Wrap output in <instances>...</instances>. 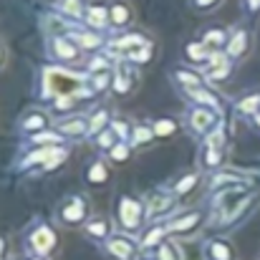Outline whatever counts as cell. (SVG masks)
Instances as JSON below:
<instances>
[{"label":"cell","mask_w":260,"mask_h":260,"mask_svg":"<svg viewBox=\"0 0 260 260\" xmlns=\"http://www.w3.org/2000/svg\"><path fill=\"white\" fill-rule=\"evenodd\" d=\"M119 215H121V222H124L126 228H137V225H139V205H137L134 200H124Z\"/></svg>","instance_id":"7a4b0ae2"},{"label":"cell","mask_w":260,"mask_h":260,"mask_svg":"<svg viewBox=\"0 0 260 260\" xmlns=\"http://www.w3.org/2000/svg\"><path fill=\"white\" fill-rule=\"evenodd\" d=\"M245 46H248V33H245V30H238V33L233 36V41L228 43V53L235 58V56H240V53L245 51Z\"/></svg>","instance_id":"8992f818"},{"label":"cell","mask_w":260,"mask_h":260,"mask_svg":"<svg viewBox=\"0 0 260 260\" xmlns=\"http://www.w3.org/2000/svg\"><path fill=\"white\" fill-rule=\"evenodd\" d=\"M194 182H197V177H194V174L184 177V179L177 184V192H187V189H192V187H194Z\"/></svg>","instance_id":"7402d4cb"},{"label":"cell","mask_w":260,"mask_h":260,"mask_svg":"<svg viewBox=\"0 0 260 260\" xmlns=\"http://www.w3.org/2000/svg\"><path fill=\"white\" fill-rule=\"evenodd\" d=\"M99 144L101 147H114V134L111 132H101L99 134Z\"/></svg>","instance_id":"484cf974"},{"label":"cell","mask_w":260,"mask_h":260,"mask_svg":"<svg viewBox=\"0 0 260 260\" xmlns=\"http://www.w3.org/2000/svg\"><path fill=\"white\" fill-rule=\"evenodd\" d=\"M187 53H189L194 61H202V56H205V48H202L200 43H194V46H189V48H187Z\"/></svg>","instance_id":"d4e9b609"},{"label":"cell","mask_w":260,"mask_h":260,"mask_svg":"<svg viewBox=\"0 0 260 260\" xmlns=\"http://www.w3.org/2000/svg\"><path fill=\"white\" fill-rule=\"evenodd\" d=\"M187 93H189L192 99H197L200 104H210V106H217V101H215V96H212V93H207L205 88L192 86V88H187Z\"/></svg>","instance_id":"ba28073f"},{"label":"cell","mask_w":260,"mask_h":260,"mask_svg":"<svg viewBox=\"0 0 260 260\" xmlns=\"http://www.w3.org/2000/svg\"><path fill=\"white\" fill-rule=\"evenodd\" d=\"M33 248L36 250H41V253H46V250H51L53 248V233L51 230H38L36 235H33Z\"/></svg>","instance_id":"5b68a950"},{"label":"cell","mask_w":260,"mask_h":260,"mask_svg":"<svg viewBox=\"0 0 260 260\" xmlns=\"http://www.w3.org/2000/svg\"><path fill=\"white\" fill-rule=\"evenodd\" d=\"M243 114H255L260 109V93H253V96H248V99H243L240 101V106H238Z\"/></svg>","instance_id":"7c38bea8"},{"label":"cell","mask_w":260,"mask_h":260,"mask_svg":"<svg viewBox=\"0 0 260 260\" xmlns=\"http://www.w3.org/2000/svg\"><path fill=\"white\" fill-rule=\"evenodd\" d=\"M159 260H174L172 250H170V248H162V250H159Z\"/></svg>","instance_id":"f546056e"},{"label":"cell","mask_w":260,"mask_h":260,"mask_svg":"<svg viewBox=\"0 0 260 260\" xmlns=\"http://www.w3.org/2000/svg\"><path fill=\"white\" fill-rule=\"evenodd\" d=\"M104 177H106V167H104L101 162H96V165L91 167V172H88V179H91V182H104Z\"/></svg>","instance_id":"2e32d148"},{"label":"cell","mask_w":260,"mask_h":260,"mask_svg":"<svg viewBox=\"0 0 260 260\" xmlns=\"http://www.w3.org/2000/svg\"><path fill=\"white\" fill-rule=\"evenodd\" d=\"M88 23H93V25H104L106 23V10L104 8H88Z\"/></svg>","instance_id":"4fadbf2b"},{"label":"cell","mask_w":260,"mask_h":260,"mask_svg":"<svg viewBox=\"0 0 260 260\" xmlns=\"http://www.w3.org/2000/svg\"><path fill=\"white\" fill-rule=\"evenodd\" d=\"M177 79H179L182 84H187V88H192V86L200 84V79H197L194 74H187V71H177Z\"/></svg>","instance_id":"e0dca14e"},{"label":"cell","mask_w":260,"mask_h":260,"mask_svg":"<svg viewBox=\"0 0 260 260\" xmlns=\"http://www.w3.org/2000/svg\"><path fill=\"white\" fill-rule=\"evenodd\" d=\"M255 124H258V126H260V111H258V114H255Z\"/></svg>","instance_id":"836d02e7"},{"label":"cell","mask_w":260,"mask_h":260,"mask_svg":"<svg viewBox=\"0 0 260 260\" xmlns=\"http://www.w3.org/2000/svg\"><path fill=\"white\" fill-rule=\"evenodd\" d=\"M162 233H165V230H159V228H157V230H152V233L144 238V245H154V243L162 238Z\"/></svg>","instance_id":"83f0119b"},{"label":"cell","mask_w":260,"mask_h":260,"mask_svg":"<svg viewBox=\"0 0 260 260\" xmlns=\"http://www.w3.org/2000/svg\"><path fill=\"white\" fill-rule=\"evenodd\" d=\"M154 132H157V134H170V132H174V124L170 119H162V121L154 126Z\"/></svg>","instance_id":"cb8c5ba5"},{"label":"cell","mask_w":260,"mask_h":260,"mask_svg":"<svg viewBox=\"0 0 260 260\" xmlns=\"http://www.w3.org/2000/svg\"><path fill=\"white\" fill-rule=\"evenodd\" d=\"M129 20V10L124 8V5H114V23H126Z\"/></svg>","instance_id":"ac0fdd59"},{"label":"cell","mask_w":260,"mask_h":260,"mask_svg":"<svg viewBox=\"0 0 260 260\" xmlns=\"http://www.w3.org/2000/svg\"><path fill=\"white\" fill-rule=\"evenodd\" d=\"M212 124H215V116H212L210 111L200 109V111H194V114H192V126H194L197 132H207Z\"/></svg>","instance_id":"277c9868"},{"label":"cell","mask_w":260,"mask_h":260,"mask_svg":"<svg viewBox=\"0 0 260 260\" xmlns=\"http://www.w3.org/2000/svg\"><path fill=\"white\" fill-rule=\"evenodd\" d=\"M212 255H215L217 260H230V250H228L225 245L217 243V245H212Z\"/></svg>","instance_id":"603a6c76"},{"label":"cell","mask_w":260,"mask_h":260,"mask_svg":"<svg viewBox=\"0 0 260 260\" xmlns=\"http://www.w3.org/2000/svg\"><path fill=\"white\" fill-rule=\"evenodd\" d=\"M46 121H48L46 116H41V114H33V116H28V119H25L23 129H25V132H30V129H43V126H46Z\"/></svg>","instance_id":"5bb4252c"},{"label":"cell","mask_w":260,"mask_h":260,"mask_svg":"<svg viewBox=\"0 0 260 260\" xmlns=\"http://www.w3.org/2000/svg\"><path fill=\"white\" fill-rule=\"evenodd\" d=\"M248 8H250V10H258V8H260V0H250V3H248Z\"/></svg>","instance_id":"1f68e13d"},{"label":"cell","mask_w":260,"mask_h":260,"mask_svg":"<svg viewBox=\"0 0 260 260\" xmlns=\"http://www.w3.org/2000/svg\"><path fill=\"white\" fill-rule=\"evenodd\" d=\"M194 3H197V5H200V8H205V5H212V3H215V0H194Z\"/></svg>","instance_id":"d6a6232c"},{"label":"cell","mask_w":260,"mask_h":260,"mask_svg":"<svg viewBox=\"0 0 260 260\" xmlns=\"http://www.w3.org/2000/svg\"><path fill=\"white\" fill-rule=\"evenodd\" d=\"M53 48H56V53H58V58H69V61H76V56H79V51L69 43V41H56L53 43Z\"/></svg>","instance_id":"52a82bcc"},{"label":"cell","mask_w":260,"mask_h":260,"mask_svg":"<svg viewBox=\"0 0 260 260\" xmlns=\"http://www.w3.org/2000/svg\"><path fill=\"white\" fill-rule=\"evenodd\" d=\"M111 157H114L116 162L126 159V157H129V149H126V144H116V147H114V152H111Z\"/></svg>","instance_id":"44dd1931"},{"label":"cell","mask_w":260,"mask_h":260,"mask_svg":"<svg viewBox=\"0 0 260 260\" xmlns=\"http://www.w3.org/2000/svg\"><path fill=\"white\" fill-rule=\"evenodd\" d=\"M61 132L63 134H71V137H81V134H86L88 132V124H86V119H69V121H63L61 124Z\"/></svg>","instance_id":"3957f363"},{"label":"cell","mask_w":260,"mask_h":260,"mask_svg":"<svg viewBox=\"0 0 260 260\" xmlns=\"http://www.w3.org/2000/svg\"><path fill=\"white\" fill-rule=\"evenodd\" d=\"M172 202L167 200V197H162V194H157L154 200H152V205H149V212H162V210H167Z\"/></svg>","instance_id":"9a60e30c"},{"label":"cell","mask_w":260,"mask_h":260,"mask_svg":"<svg viewBox=\"0 0 260 260\" xmlns=\"http://www.w3.org/2000/svg\"><path fill=\"white\" fill-rule=\"evenodd\" d=\"M144 139H149V129L139 126V129H137V137H134V142H137V144H144Z\"/></svg>","instance_id":"f1b7e54d"},{"label":"cell","mask_w":260,"mask_h":260,"mask_svg":"<svg viewBox=\"0 0 260 260\" xmlns=\"http://www.w3.org/2000/svg\"><path fill=\"white\" fill-rule=\"evenodd\" d=\"M88 230H91L93 235H101V233H106V228H104V225H91Z\"/></svg>","instance_id":"4dcf8cb0"},{"label":"cell","mask_w":260,"mask_h":260,"mask_svg":"<svg viewBox=\"0 0 260 260\" xmlns=\"http://www.w3.org/2000/svg\"><path fill=\"white\" fill-rule=\"evenodd\" d=\"M109 116H106V111H99L93 119H91V124H88V132H99L101 126H104V121H106Z\"/></svg>","instance_id":"ffe728a7"},{"label":"cell","mask_w":260,"mask_h":260,"mask_svg":"<svg viewBox=\"0 0 260 260\" xmlns=\"http://www.w3.org/2000/svg\"><path fill=\"white\" fill-rule=\"evenodd\" d=\"M46 79H48L46 93H61V96H63V93H71L74 88L81 84L79 76L66 74V71H58V69H48V71H46Z\"/></svg>","instance_id":"6da1fadb"},{"label":"cell","mask_w":260,"mask_h":260,"mask_svg":"<svg viewBox=\"0 0 260 260\" xmlns=\"http://www.w3.org/2000/svg\"><path fill=\"white\" fill-rule=\"evenodd\" d=\"M109 250H111L116 258H121V260L132 258V248H129L124 240H111V243H109Z\"/></svg>","instance_id":"9c48e42d"},{"label":"cell","mask_w":260,"mask_h":260,"mask_svg":"<svg viewBox=\"0 0 260 260\" xmlns=\"http://www.w3.org/2000/svg\"><path fill=\"white\" fill-rule=\"evenodd\" d=\"M81 215H84V205L79 202V200H74L66 210H63V217L69 220V222H76V220H81Z\"/></svg>","instance_id":"8fae6325"},{"label":"cell","mask_w":260,"mask_h":260,"mask_svg":"<svg viewBox=\"0 0 260 260\" xmlns=\"http://www.w3.org/2000/svg\"><path fill=\"white\" fill-rule=\"evenodd\" d=\"M225 41V33L222 30H210L207 36H205V43H210V46H220Z\"/></svg>","instance_id":"d6986e66"},{"label":"cell","mask_w":260,"mask_h":260,"mask_svg":"<svg viewBox=\"0 0 260 260\" xmlns=\"http://www.w3.org/2000/svg\"><path fill=\"white\" fill-rule=\"evenodd\" d=\"M197 220H200V212H189L187 217H179L177 222H172L170 230H189V228H194Z\"/></svg>","instance_id":"30bf717a"},{"label":"cell","mask_w":260,"mask_h":260,"mask_svg":"<svg viewBox=\"0 0 260 260\" xmlns=\"http://www.w3.org/2000/svg\"><path fill=\"white\" fill-rule=\"evenodd\" d=\"M63 10H66V13H71V15H79V13H81L79 0H66V3H63Z\"/></svg>","instance_id":"4316f807"}]
</instances>
